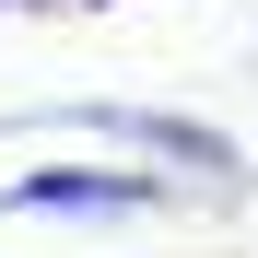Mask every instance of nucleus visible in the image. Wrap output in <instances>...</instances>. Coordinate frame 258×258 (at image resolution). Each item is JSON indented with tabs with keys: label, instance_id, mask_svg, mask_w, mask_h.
Wrapping results in <instances>:
<instances>
[{
	"label": "nucleus",
	"instance_id": "obj_1",
	"mask_svg": "<svg viewBox=\"0 0 258 258\" xmlns=\"http://www.w3.org/2000/svg\"><path fill=\"white\" fill-rule=\"evenodd\" d=\"M59 129H106V141L153 153V164H176V176H200V188H246V153L223 141V129L164 117V106H59Z\"/></svg>",
	"mask_w": 258,
	"mask_h": 258
},
{
	"label": "nucleus",
	"instance_id": "obj_2",
	"mask_svg": "<svg viewBox=\"0 0 258 258\" xmlns=\"http://www.w3.org/2000/svg\"><path fill=\"white\" fill-rule=\"evenodd\" d=\"M164 188L153 176H82V164H35L12 176V211H71V223H141Z\"/></svg>",
	"mask_w": 258,
	"mask_h": 258
}]
</instances>
